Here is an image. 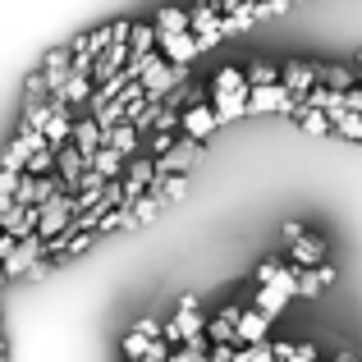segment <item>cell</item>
Wrapping results in <instances>:
<instances>
[{
  "instance_id": "6da1fadb",
  "label": "cell",
  "mask_w": 362,
  "mask_h": 362,
  "mask_svg": "<svg viewBox=\"0 0 362 362\" xmlns=\"http://www.w3.org/2000/svg\"><path fill=\"white\" fill-rule=\"evenodd\" d=\"M202 330V308H197V293H179V312L175 321H165L160 326V339H165L170 349H179L188 335H197Z\"/></svg>"
},
{
  "instance_id": "7a4b0ae2",
  "label": "cell",
  "mask_w": 362,
  "mask_h": 362,
  "mask_svg": "<svg viewBox=\"0 0 362 362\" xmlns=\"http://www.w3.org/2000/svg\"><path fill=\"white\" fill-rule=\"evenodd\" d=\"M69 221H74V202H69V193H55L51 202L37 206V225H33V234L46 243V239H55V234L69 230Z\"/></svg>"
},
{
  "instance_id": "3957f363",
  "label": "cell",
  "mask_w": 362,
  "mask_h": 362,
  "mask_svg": "<svg viewBox=\"0 0 362 362\" xmlns=\"http://www.w3.org/2000/svg\"><path fill=\"white\" fill-rule=\"evenodd\" d=\"M197 156H202V142H193V138H175L165 156L151 160V170H156V179H165V175H188V170L197 165Z\"/></svg>"
},
{
  "instance_id": "277c9868",
  "label": "cell",
  "mask_w": 362,
  "mask_h": 362,
  "mask_svg": "<svg viewBox=\"0 0 362 362\" xmlns=\"http://www.w3.org/2000/svg\"><path fill=\"white\" fill-rule=\"evenodd\" d=\"M151 179H156V170H151V160L147 156H133V160H124V170H119V202L129 206V202H138L142 193L151 188Z\"/></svg>"
},
{
  "instance_id": "5b68a950",
  "label": "cell",
  "mask_w": 362,
  "mask_h": 362,
  "mask_svg": "<svg viewBox=\"0 0 362 362\" xmlns=\"http://www.w3.org/2000/svg\"><path fill=\"white\" fill-rule=\"evenodd\" d=\"M42 257H46V243L37 239V234H28V239H18L14 252L0 262V275H9V280H14V275H28L37 262H42Z\"/></svg>"
},
{
  "instance_id": "8992f818",
  "label": "cell",
  "mask_w": 362,
  "mask_h": 362,
  "mask_svg": "<svg viewBox=\"0 0 362 362\" xmlns=\"http://www.w3.org/2000/svg\"><path fill=\"white\" fill-rule=\"evenodd\" d=\"M55 193H60V179H55V175H37V179L18 175V188H14L9 202H14V206H42V202H51Z\"/></svg>"
},
{
  "instance_id": "52a82bcc",
  "label": "cell",
  "mask_w": 362,
  "mask_h": 362,
  "mask_svg": "<svg viewBox=\"0 0 362 362\" xmlns=\"http://www.w3.org/2000/svg\"><path fill=\"white\" fill-rule=\"evenodd\" d=\"M156 55H160L165 64H184V69H188V64L197 60V42H193V33H165V37L156 33Z\"/></svg>"
},
{
  "instance_id": "ba28073f",
  "label": "cell",
  "mask_w": 362,
  "mask_h": 362,
  "mask_svg": "<svg viewBox=\"0 0 362 362\" xmlns=\"http://www.w3.org/2000/svg\"><path fill=\"white\" fill-rule=\"evenodd\" d=\"M69 60H74V46L64 42V46H55V51H46V60L37 64V74L46 78V88H51V92L64 88V78H69Z\"/></svg>"
},
{
  "instance_id": "9c48e42d",
  "label": "cell",
  "mask_w": 362,
  "mask_h": 362,
  "mask_svg": "<svg viewBox=\"0 0 362 362\" xmlns=\"http://www.w3.org/2000/svg\"><path fill=\"white\" fill-rule=\"evenodd\" d=\"M51 106V119H46V129H42V142L46 147H69V129H74V110L69 106H60V101H46Z\"/></svg>"
},
{
  "instance_id": "30bf717a",
  "label": "cell",
  "mask_w": 362,
  "mask_h": 362,
  "mask_svg": "<svg viewBox=\"0 0 362 362\" xmlns=\"http://www.w3.org/2000/svg\"><path fill=\"white\" fill-rule=\"evenodd\" d=\"M280 88L289 92L293 101H303L312 88H317V78H312V64H308V60H289V64H280Z\"/></svg>"
},
{
  "instance_id": "8fae6325",
  "label": "cell",
  "mask_w": 362,
  "mask_h": 362,
  "mask_svg": "<svg viewBox=\"0 0 362 362\" xmlns=\"http://www.w3.org/2000/svg\"><path fill=\"white\" fill-rule=\"evenodd\" d=\"M37 147H46V142H42V133H28V138L18 133V138H14V142L5 147V156H0V170H5V175H23L28 156H33Z\"/></svg>"
},
{
  "instance_id": "7c38bea8",
  "label": "cell",
  "mask_w": 362,
  "mask_h": 362,
  "mask_svg": "<svg viewBox=\"0 0 362 362\" xmlns=\"http://www.w3.org/2000/svg\"><path fill=\"white\" fill-rule=\"evenodd\" d=\"M33 225H37V206H14L9 202L5 211H0V234H9V239H28L33 234Z\"/></svg>"
},
{
  "instance_id": "4fadbf2b",
  "label": "cell",
  "mask_w": 362,
  "mask_h": 362,
  "mask_svg": "<svg viewBox=\"0 0 362 362\" xmlns=\"http://www.w3.org/2000/svg\"><path fill=\"white\" fill-rule=\"evenodd\" d=\"M289 262L293 271H312V266L326 262V239H312V234H303V239L289 243Z\"/></svg>"
},
{
  "instance_id": "5bb4252c",
  "label": "cell",
  "mask_w": 362,
  "mask_h": 362,
  "mask_svg": "<svg viewBox=\"0 0 362 362\" xmlns=\"http://www.w3.org/2000/svg\"><path fill=\"white\" fill-rule=\"evenodd\" d=\"M179 129H184V138H193V142H206L216 133V119H211V106H188L184 115H179Z\"/></svg>"
},
{
  "instance_id": "9a60e30c",
  "label": "cell",
  "mask_w": 362,
  "mask_h": 362,
  "mask_svg": "<svg viewBox=\"0 0 362 362\" xmlns=\"http://www.w3.org/2000/svg\"><path fill=\"white\" fill-rule=\"evenodd\" d=\"M312 78H317V88H326V92L358 88V74L349 69V64H312Z\"/></svg>"
},
{
  "instance_id": "2e32d148",
  "label": "cell",
  "mask_w": 362,
  "mask_h": 362,
  "mask_svg": "<svg viewBox=\"0 0 362 362\" xmlns=\"http://www.w3.org/2000/svg\"><path fill=\"white\" fill-rule=\"evenodd\" d=\"M92 88H97V83H92V74H69V78H64V88L51 92L46 101H60V106H88Z\"/></svg>"
},
{
  "instance_id": "e0dca14e",
  "label": "cell",
  "mask_w": 362,
  "mask_h": 362,
  "mask_svg": "<svg viewBox=\"0 0 362 362\" xmlns=\"http://www.w3.org/2000/svg\"><path fill=\"white\" fill-rule=\"evenodd\" d=\"M330 284H335V266L330 262L312 266V271H298V298H321Z\"/></svg>"
},
{
  "instance_id": "ac0fdd59",
  "label": "cell",
  "mask_w": 362,
  "mask_h": 362,
  "mask_svg": "<svg viewBox=\"0 0 362 362\" xmlns=\"http://www.w3.org/2000/svg\"><path fill=\"white\" fill-rule=\"evenodd\" d=\"M69 147L78 151L83 160H88V156H97V151H101V129H97V124H92L88 115H83V119H74V129H69Z\"/></svg>"
},
{
  "instance_id": "d6986e66",
  "label": "cell",
  "mask_w": 362,
  "mask_h": 362,
  "mask_svg": "<svg viewBox=\"0 0 362 362\" xmlns=\"http://www.w3.org/2000/svg\"><path fill=\"white\" fill-rule=\"evenodd\" d=\"M266 330H271V321L257 317V312H239V321H234V349H247V344H266Z\"/></svg>"
},
{
  "instance_id": "ffe728a7",
  "label": "cell",
  "mask_w": 362,
  "mask_h": 362,
  "mask_svg": "<svg viewBox=\"0 0 362 362\" xmlns=\"http://www.w3.org/2000/svg\"><path fill=\"white\" fill-rule=\"evenodd\" d=\"M284 308H289V298H284L280 289H271V284H257V289H252V308H247V312H257V317L271 321V317H280Z\"/></svg>"
},
{
  "instance_id": "44dd1931",
  "label": "cell",
  "mask_w": 362,
  "mask_h": 362,
  "mask_svg": "<svg viewBox=\"0 0 362 362\" xmlns=\"http://www.w3.org/2000/svg\"><path fill=\"white\" fill-rule=\"evenodd\" d=\"M243 115H247V92H234V97H211V119H216V129H221V124L243 119Z\"/></svg>"
},
{
  "instance_id": "7402d4cb",
  "label": "cell",
  "mask_w": 362,
  "mask_h": 362,
  "mask_svg": "<svg viewBox=\"0 0 362 362\" xmlns=\"http://www.w3.org/2000/svg\"><path fill=\"white\" fill-rule=\"evenodd\" d=\"M138 142H142V138L129 129V124H115V129H110L106 138H101V147H110L119 160H133V156H138Z\"/></svg>"
},
{
  "instance_id": "603a6c76",
  "label": "cell",
  "mask_w": 362,
  "mask_h": 362,
  "mask_svg": "<svg viewBox=\"0 0 362 362\" xmlns=\"http://www.w3.org/2000/svg\"><path fill=\"white\" fill-rule=\"evenodd\" d=\"M147 193H156V197H160V206L184 202V197H188V175H165V179H151V188H147Z\"/></svg>"
},
{
  "instance_id": "cb8c5ba5",
  "label": "cell",
  "mask_w": 362,
  "mask_h": 362,
  "mask_svg": "<svg viewBox=\"0 0 362 362\" xmlns=\"http://www.w3.org/2000/svg\"><path fill=\"white\" fill-rule=\"evenodd\" d=\"M160 211H165V206H160V197H156V193H142L138 202H129V221H133V230H142V225H156V221H160Z\"/></svg>"
},
{
  "instance_id": "d4e9b609",
  "label": "cell",
  "mask_w": 362,
  "mask_h": 362,
  "mask_svg": "<svg viewBox=\"0 0 362 362\" xmlns=\"http://www.w3.org/2000/svg\"><path fill=\"white\" fill-rule=\"evenodd\" d=\"M156 51V28L151 23H129V60H142V55Z\"/></svg>"
},
{
  "instance_id": "484cf974",
  "label": "cell",
  "mask_w": 362,
  "mask_h": 362,
  "mask_svg": "<svg viewBox=\"0 0 362 362\" xmlns=\"http://www.w3.org/2000/svg\"><path fill=\"white\" fill-rule=\"evenodd\" d=\"M275 83H280V69L266 64V60H252L243 69V88H275Z\"/></svg>"
},
{
  "instance_id": "4316f807",
  "label": "cell",
  "mask_w": 362,
  "mask_h": 362,
  "mask_svg": "<svg viewBox=\"0 0 362 362\" xmlns=\"http://www.w3.org/2000/svg\"><path fill=\"white\" fill-rule=\"evenodd\" d=\"M234 92H247V88H243V69L225 64V69L211 78V97H234Z\"/></svg>"
},
{
  "instance_id": "83f0119b",
  "label": "cell",
  "mask_w": 362,
  "mask_h": 362,
  "mask_svg": "<svg viewBox=\"0 0 362 362\" xmlns=\"http://www.w3.org/2000/svg\"><path fill=\"white\" fill-rule=\"evenodd\" d=\"M88 170H92V175H101V179H106V184H110V179H119L124 160H119V156H115V151H110V147H101L97 156H88Z\"/></svg>"
},
{
  "instance_id": "f1b7e54d",
  "label": "cell",
  "mask_w": 362,
  "mask_h": 362,
  "mask_svg": "<svg viewBox=\"0 0 362 362\" xmlns=\"http://www.w3.org/2000/svg\"><path fill=\"white\" fill-rule=\"evenodd\" d=\"M151 28H156L160 37H165V33H188V9H179V5H165V9L156 14V23H151Z\"/></svg>"
},
{
  "instance_id": "f546056e",
  "label": "cell",
  "mask_w": 362,
  "mask_h": 362,
  "mask_svg": "<svg viewBox=\"0 0 362 362\" xmlns=\"http://www.w3.org/2000/svg\"><path fill=\"white\" fill-rule=\"evenodd\" d=\"M271 362H317L312 344H271Z\"/></svg>"
},
{
  "instance_id": "4dcf8cb0",
  "label": "cell",
  "mask_w": 362,
  "mask_h": 362,
  "mask_svg": "<svg viewBox=\"0 0 362 362\" xmlns=\"http://www.w3.org/2000/svg\"><path fill=\"white\" fill-rule=\"evenodd\" d=\"M293 119H298V129H303V133H312V138H326V133H330L326 115H321V110H308L303 101H298V115H293Z\"/></svg>"
},
{
  "instance_id": "1f68e13d",
  "label": "cell",
  "mask_w": 362,
  "mask_h": 362,
  "mask_svg": "<svg viewBox=\"0 0 362 362\" xmlns=\"http://www.w3.org/2000/svg\"><path fill=\"white\" fill-rule=\"evenodd\" d=\"M46 119H51V106H23V119H18V133H42Z\"/></svg>"
},
{
  "instance_id": "d6a6232c",
  "label": "cell",
  "mask_w": 362,
  "mask_h": 362,
  "mask_svg": "<svg viewBox=\"0 0 362 362\" xmlns=\"http://www.w3.org/2000/svg\"><path fill=\"white\" fill-rule=\"evenodd\" d=\"M46 97H51V88H46V78L33 69L28 83H23V106H46Z\"/></svg>"
},
{
  "instance_id": "836d02e7",
  "label": "cell",
  "mask_w": 362,
  "mask_h": 362,
  "mask_svg": "<svg viewBox=\"0 0 362 362\" xmlns=\"http://www.w3.org/2000/svg\"><path fill=\"white\" fill-rule=\"evenodd\" d=\"M51 165H55V151H51V147H37L33 156H28V165H23V179H37V175H51Z\"/></svg>"
},
{
  "instance_id": "e575fe53",
  "label": "cell",
  "mask_w": 362,
  "mask_h": 362,
  "mask_svg": "<svg viewBox=\"0 0 362 362\" xmlns=\"http://www.w3.org/2000/svg\"><path fill=\"white\" fill-rule=\"evenodd\" d=\"M115 230H133V221H129V206H110V211L97 221V234H115Z\"/></svg>"
},
{
  "instance_id": "d590c367",
  "label": "cell",
  "mask_w": 362,
  "mask_h": 362,
  "mask_svg": "<svg viewBox=\"0 0 362 362\" xmlns=\"http://www.w3.org/2000/svg\"><path fill=\"white\" fill-rule=\"evenodd\" d=\"M271 289H280L284 298H298V271H293V266L284 271V266H280V271H275V280H271Z\"/></svg>"
},
{
  "instance_id": "8d00e7d4",
  "label": "cell",
  "mask_w": 362,
  "mask_h": 362,
  "mask_svg": "<svg viewBox=\"0 0 362 362\" xmlns=\"http://www.w3.org/2000/svg\"><path fill=\"white\" fill-rule=\"evenodd\" d=\"M330 129H335L344 142H362V119H358V115H339L335 124H330Z\"/></svg>"
},
{
  "instance_id": "74e56055",
  "label": "cell",
  "mask_w": 362,
  "mask_h": 362,
  "mask_svg": "<svg viewBox=\"0 0 362 362\" xmlns=\"http://www.w3.org/2000/svg\"><path fill=\"white\" fill-rule=\"evenodd\" d=\"M234 362H271V339H266V344H247V349H234Z\"/></svg>"
},
{
  "instance_id": "f35d334b",
  "label": "cell",
  "mask_w": 362,
  "mask_h": 362,
  "mask_svg": "<svg viewBox=\"0 0 362 362\" xmlns=\"http://www.w3.org/2000/svg\"><path fill=\"white\" fill-rule=\"evenodd\" d=\"M147 344H151V339H142V335L129 330V335H124V354H129V362H138L142 354H147Z\"/></svg>"
},
{
  "instance_id": "ab89813d",
  "label": "cell",
  "mask_w": 362,
  "mask_h": 362,
  "mask_svg": "<svg viewBox=\"0 0 362 362\" xmlns=\"http://www.w3.org/2000/svg\"><path fill=\"white\" fill-rule=\"evenodd\" d=\"M133 335H142V339H160V321H151V317L133 321Z\"/></svg>"
},
{
  "instance_id": "60d3db41",
  "label": "cell",
  "mask_w": 362,
  "mask_h": 362,
  "mask_svg": "<svg viewBox=\"0 0 362 362\" xmlns=\"http://www.w3.org/2000/svg\"><path fill=\"white\" fill-rule=\"evenodd\" d=\"M165 358H170V344H165V339H151L147 354H142V362H165Z\"/></svg>"
},
{
  "instance_id": "b9f144b4",
  "label": "cell",
  "mask_w": 362,
  "mask_h": 362,
  "mask_svg": "<svg viewBox=\"0 0 362 362\" xmlns=\"http://www.w3.org/2000/svg\"><path fill=\"white\" fill-rule=\"evenodd\" d=\"M275 271H280V262H262V266H257V284H271Z\"/></svg>"
},
{
  "instance_id": "7bdbcfd3",
  "label": "cell",
  "mask_w": 362,
  "mask_h": 362,
  "mask_svg": "<svg viewBox=\"0 0 362 362\" xmlns=\"http://www.w3.org/2000/svg\"><path fill=\"white\" fill-rule=\"evenodd\" d=\"M280 234H284V243H293V239H303L308 230H303L298 221H284V225H280Z\"/></svg>"
},
{
  "instance_id": "ee69618b",
  "label": "cell",
  "mask_w": 362,
  "mask_h": 362,
  "mask_svg": "<svg viewBox=\"0 0 362 362\" xmlns=\"http://www.w3.org/2000/svg\"><path fill=\"white\" fill-rule=\"evenodd\" d=\"M55 271V262H51V257H42V262H37L33 266V271H28V275H33V280H46V275H51Z\"/></svg>"
},
{
  "instance_id": "f6af8a7d",
  "label": "cell",
  "mask_w": 362,
  "mask_h": 362,
  "mask_svg": "<svg viewBox=\"0 0 362 362\" xmlns=\"http://www.w3.org/2000/svg\"><path fill=\"white\" fill-rule=\"evenodd\" d=\"M14 188H18V175H5V170H0V193L14 197Z\"/></svg>"
},
{
  "instance_id": "bcb514c9",
  "label": "cell",
  "mask_w": 362,
  "mask_h": 362,
  "mask_svg": "<svg viewBox=\"0 0 362 362\" xmlns=\"http://www.w3.org/2000/svg\"><path fill=\"white\" fill-rule=\"evenodd\" d=\"M339 362H358V358H339Z\"/></svg>"
},
{
  "instance_id": "7dc6e473",
  "label": "cell",
  "mask_w": 362,
  "mask_h": 362,
  "mask_svg": "<svg viewBox=\"0 0 362 362\" xmlns=\"http://www.w3.org/2000/svg\"><path fill=\"white\" fill-rule=\"evenodd\" d=\"M197 5H211V0H197Z\"/></svg>"
},
{
  "instance_id": "c3c4849f",
  "label": "cell",
  "mask_w": 362,
  "mask_h": 362,
  "mask_svg": "<svg viewBox=\"0 0 362 362\" xmlns=\"http://www.w3.org/2000/svg\"><path fill=\"white\" fill-rule=\"evenodd\" d=\"M138 362H142V358H138Z\"/></svg>"
}]
</instances>
